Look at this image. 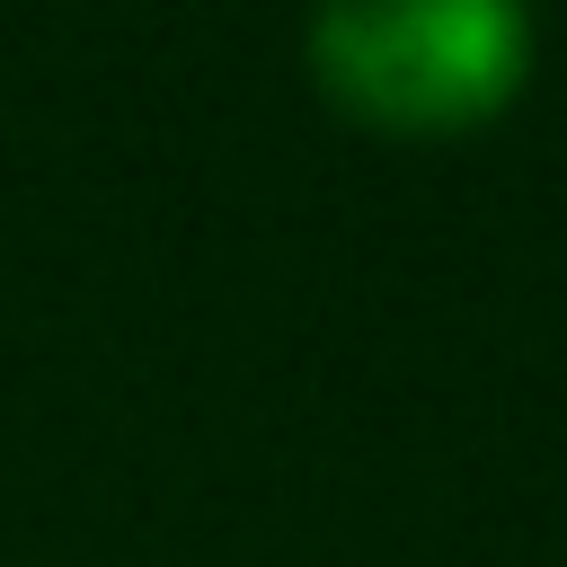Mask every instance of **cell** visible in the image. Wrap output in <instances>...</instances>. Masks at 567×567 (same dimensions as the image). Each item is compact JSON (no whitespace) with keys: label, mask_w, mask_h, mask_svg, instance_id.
I'll return each instance as SVG.
<instances>
[{"label":"cell","mask_w":567,"mask_h":567,"mask_svg":"<svg viewBox=\"0 0 567 567\" xmlns=\"http://www.w3.org/2000/svg\"><path fill=\"white\" fill-rule=\"evenodd\" d=\"M532 71L514 0H346L310 18V80L381 133H452L496 115Z\"/></svg>","instance_id":"cell-1"}]
</instances>
